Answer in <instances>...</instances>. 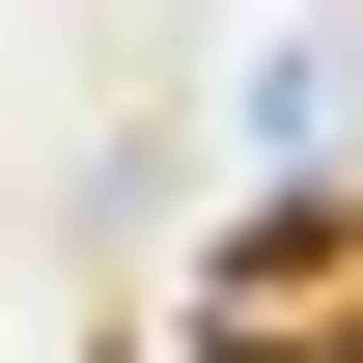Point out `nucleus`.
Listing matches in <instances>:
<instances>
[{
    "instance_id": "f257e3e1",
    "label": "nucleus",
    "mask_w": 363,
    "mask_h": 363,
    "mask_svg": "<svg viewBox=\"0 0 363 363\" xmlns=\"http://www.w3.org/2000/svg\"><path fill=\"white\" fill-rule=\"evenodd\" d=\"M196 363H363V196H252L196 252Z\"/></svg>"
}]
</instances>
